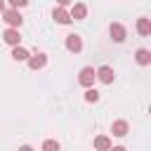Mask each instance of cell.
Returning a JSON list of instances; mask_svg holds the SVG:
<instances>
[{"label":"cell","instance_id":"cell-16","mask_svg":"<svg viewBox=\"0 0 151 151\" xmlns=\"http://www.w3.org/2000/svg\"><path fill=\"white\" fill-rule=\"evenodd\" d=\"M85 101H90V104H92V101H99V92H97V90H87V92H85Z\"/></svg>","mask_w":151,"mask_h":151},{"label":"cell","instance_id":"cell-15","mask_svg":"<svg viewBox=\"0 0 151 151\" xmlns=\"http://www.w3.org/2000/svg\"><path fill=\"white\" fill-rule=\"evenodd\" d=\"M42 151H61V146H59V142H54V139H45V142H42Z\"/></svg>","mask_w":151,"mask_h":151},{"label":"cell","instance_id":"cell-13","mask_svg":"<svg viewBox=\"0 0 151 151\" xmlns=\"http://www.w3.org/2000/svg\"><path fill=\"white\" fill-rule=\"evenodd\" d=\"M94 149H97V151H109V149H111V139L104 137V134L97 137V139H94Z\"/></svg>","mask_w":151,"mask_h":151},{"label":"cell","instance_id":"cell-5","mask_svg":"<svg viewBox=\"0 0 151 151\" xmlns=\"http://www.w3.org/2000/svg\"><path fill=\"white\" fill-rule=\"evenodd\" d=\"M109 33H111V38H113L116 42H123V40H125V26H123V24H111Z\"/></svg>","mask_w":151,"mask_h":151},{"label":"cell","instance_id":"cell-8","mask_svg":"<svg viewBox=\"0 0 151 151\" xmlns=\"http://www.w3.org/2000/svg\"><path fill=\"white\" fill-rule=\"evenodd\" d=\"M52 17H54V21H59V24H71V21H73L71 14H68L64 7H57V9L52 12Z\"/></svg>","mask_w":151,"mask_h":151},{"label":"cell","instance_id":"cell-12","mask_svg":"<svg viewBox=\"0 0 151 151\" xmlns=\"http://www.w3.org/2000/svg\"><path fill=\"white\" fill-rule=\"evenodd\" d=\"M134 57H137V64H142V66H149V64H151V52H149V50H144V47H142V50H137V54H134Z\"/></svg>","mask_w":151,"mask_h":151},{"label":"cell","instance_id":"cell-7","mask_svg":"<svg viewBox=\"0 0 151 151\" xmlns=\"http://www.w3.org/2000/svg\"><path fill=\"white\" fill-rule=\"evenodd\" d=\"M97 78H99L101 83L111 85V83H113V68H111V66H101V68L97 71Z\"/></svg>","mask_w":151,"mask_h":151},{"label":"cell","instance_id":"cell-2","mask_svg":"<svg viewBox=\"0 0 151 151\" xmlns=\"http://www.w3.org/2000/svg\"><path fill=\"white\" fill-rule=\"evenodd\" d=\"M66 50L73 52V54H78V52L83 50V38L76 35V33H68V35H66Z\"/></svg>","mask_w":151,"mask_h":151},{"label":"cell","instance_id":"cell-10","mask_svg":"<svg viewBox=\"0 0 151 151\" xmlns=\"http://www.w3.org/2000/svg\"><path fill=\"white\" fill-rule=\"evenodd\" d=\"M111 132H113L116 137H125V134H127V123H125V120H116V123L111 125Z\"/></svg>","mask_w":151,"mask_h":151},{"label":"cell","instance_id":"cell-17","mask_svg":"<svg viewBox=\"0 0 151 151\" xmlns=\"http://www.w3.org/2000/svg\"><path fill=\"white\" fill-rule=\"evenodd\" d=\"M9 5H12V9H19V7L28 5V0H9Z\"/></svg>","mask_w":151,"mask_h":151},{"label":"cell","instance_id":"cell-11","mask_svg":"<svg viewBox=\"0 0 151 151\" xmlns=\"http://www.w3.org/2000/svg\"><path fill=\"white\" fill-rule=\"evenodd\" d=\"M137 33H139V35H149V33H151V21H149L146 17H142V19L137 21Z\"/></svg>","mask_w":151,"mask_h":151},{"label":"cell","instance_id":"cell-3","mask_svg":"<svg viewBox=\"0 0 151 151\" xmlns=\"http://www.w3.org/2000/svg\"><path fill=\"white\" fill-rule=\"evenodd\" d=\"M2 17H5V21L9 24V28H17V26H21V14H19V9H5L2 12Z\"/></svg>","mask_w":151,"mask_h":151},{"label":"cell","instance_id":"cell-18","mask_svg":"<svg viewBox=\"0 0 151 151\" xmlns=\"http://www.w3.org/2000/svg\"><path fill=\"white\" fill-rule=\"evenodd\" d=\"M57 2H59V7H64V5H68L71 0H57Z\"/></svg>","mask_w":151,"mask_h":151},{"label":"cell","instance_id":"cell-14","mask_svg":"<svg viewBox=\"0 0 151 151\" xmlns=\"http://www.w3.org/2000/svg\"><path fill=\"white\" fill-rule=\"evenodd\" d=\"M12 57H14L17 61H26V59H28V52H26L24 47H19V45H17V47L12 50Z\"/></svg>","mask_w":151,"mask_h":151},{"label":"cell","instance_id":"cell-20","mask_svg":"<svg viewBox=\"0 0 151 151\" xmlns=\"http://www.w3.org/2000/svg\"><path fill=\"white\" fill-rule=\"evenodd\" d=\"M19 151H33V149H31V146H28V144H26V146H21V149H19Z\"/></svg>","mask_w":151,"mask_h":151},{"label":"cell","instance_id":"cell-1","mask_svg":"<svg viewBox=\"0 0 151 151\" xmlns=\"http://www.w3.org/2000/svg\"><path fill=\"white\" fill-rule=\"evenodd\" d=\"M94 78H97V71H94L92 66H85V68L80 71V76H78V83H80L83 87H90V85L94 83Z\"/></svg>","mask_w":151,"mask_h":151},{"label":"cell","instance_id":"cell-19","mask_svg":"<svg viewBox=\"0 0 151 151\" xmlns=\"http://www.w3.org/2000/svg\"><path fill=\"white\" fill-rule=\"evenodd\" d=\"M109 151H125V146H113V149H109Z\"/></svg>","mask_w":151,"mask_h":151},{"label":"cell","instance_id":"cell-6","mask_svg":"<svg viewBox=\"0 0 151 151\" xmlns=\"http://www.w3.org/2000/svg\"><path fill=\"white\" fill-rule=\"evenodd\" d=\"M2 40H5L7 45H14V47H17V45H19V40H21V35H19V31H17V28H7V31L2 33Z\"/></svg>","mask_w":151,"mask_h":151},{"label":"cell","instance_id":"cell-4","mask_svg":"<svg viewBox=\"0 0 151 151\" xmlns=\"http://www.w3.org/2000/svg\"><path fill=\"white\" fill-rule=\"evenodd\" d=\"M47 64V54H42V52H38V54H33V57H28V66L33 68V71H38V68H42Z\"/></svg>","mask_w":151,"mask_h":151},{"label":"cell","instance_id":"cell-21","mask_svg":"<svg viewBox=\"0 0 151 151\" xmlns=\"http://www.w3.org/2000/svg\"><path fill=\"white\" fill-rule=\"evenodd\" d=\"M2 12H5V5H2V0H0V14H2Z\"/></svg>","mask_w":151,"mask_h":151},{"label":"cell","instance_id":"cell-9","mask_svg":"<svg viewBox=\"0 0 151 151\" xmlns=\"http://www.w3.org/2000/svg\"><path fill=\"white\" fill-rule=\"evenodd\" d=\"M85 14H87V7H85L83 2H76V5H73V9H71V19L80 21V19H85Z\"/></svg>","mask_w":151,"mask_h":151}]
</instances>
